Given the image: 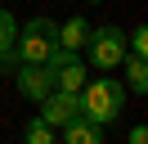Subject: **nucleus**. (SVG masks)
Here are the masks:
<instances>
[{
  "instance_id": "13",
  "label": "nucleus",
  "mask_w": 148,
  "mask_h": 144,
  "mask_svg": "<svg viewBox=\"0 0 148 144\" xmlns=\"http://www.w3.org/2000/svg\"><path fill=\"white\" fill-rule=\"evenodd\" d=\"M90 5H99V0H90Z\"/></svg>"
},
{
  "instance_id": "2",
  "label": "nucleus",
  "mask_w": 148,
  "mask_h": 144,
  "mask_svg": "<svg viewBox=\"0 0 148 144\" xmlns=\"http://www.w3.org/2000/svg\"><path fill=\"white\" fill-rule=\"evenodd\" d=\"M54 50H58V23L32 18L27 27H18V41H14V59L18 63H45Z\"/></svg>"
},
{
  "instance_id": "4",
  "label": "nucleus",
  "mask_w": 148,
  "mask_h": 144,
  "mask_svg": "<svg viewBox=\"0 0 148 144\" xmlns=\"http://www.w3.org/2000/svg\"><path fill=\"white\" fill-rule=\"evenodd\" d=\"M40 122L54 131V126H72L81 122V95H63V90H49L40 99Z\"/></svg>"
},
{
  "instance_id": "7",
  "label": "nucleus",
  "mask_w": 148,
  "mask_h": 144,
  "mask_svg": "<svg viewBox=\"0 0 148 144\" xmlns=\"http://www.w3.org/2000/svg\"><path fill=\"white\" fill-rule=\"evenodd\" d=\"M14 41H18V23H14V14L9 9H0V63H18L14 59Z\"/></svg>"
},
{
  "instance_id": "8",
  "label": "nucleus",
  "mask_w": 148,
  "mask_h": 144,
  "mask_svg": "<svg viewBox=\"0 0 148 144\" xmlns=\"http://www.w3.org/2000/svg\"><path fill=\"white\" fill-rule=\"evenodd\" d=\"M126 86L135 90V95H148V59H135V54H126Z\"/></svg>"
},
{
  "instance_id": "6",
  "label": "nucleus",
  "mask_w": 148,
  "mask_h": 144,
  "mask_svg": "<svg viewBox=\"0 0 148 144\" xmlns=\"http://www.w3.org/2000/svg\"><path fill=\"white\" fill-rule=\"evenodd\" d=\"M90 32H94V27L85 23L81 14H76V18H67V23H58V50L81 54V50H85V41H90Z\"/></svg>"
},
{
  "instance_id": "5",
  "label": "nucleus",
  "mask_w": 148,
  "mask_h": 144,
  "mask_svg": "<svg viewBox=\"0 0 148 144\" xmlns=\"http://www.w3.org/2000/svg\"><path fill=\"white\" fill-rule=\"evenodd\" d=\"M18 90H23V99L40 104V99L54 90V77H49V68H45V63H18Z\"/></svg>"
},
{
  "instance_id": "10",
  "label": "nucleus",
  "mask_w": 148,
  "mask_h": 144,
  "mask_svg": "<svg viewBox=\"0 0 148 144\" xmlns=\"http://www.w3.org/2000/svg\"><path fill=\"white\" fill-rule=\"evenodd\" d=\"M23 144H54V131H49L40 117H32V122L23 126Z\"/></svg>"
},
{
  "instance_id": "11",
  "label": "nucleus",
  "mask_w": 148,
  "mask_h": 144,
  "mask_svg": "<svg viewBox=\"0 0 148 144\" xmlns=\"http://www.w3.org/2000/svg\"><path fill=\"white\" fill-rule=\"evenodd\" d=\"M126 54H135V59L148 54V27H135V32L126 36Z\"/></svg>"
},
{
  "instance_id": "12",
  "label": "nucleus",
  "mask_w": 148,
  "mask_h": 144,
  "mask_svg": "<svg viewBox=\"0 0 148 144\" xmlns=\"http://www.w3.org/2000/svg\"><path fill=\"white\" fill-rule=\"evenodd\" d=\"M130 144H148V126H135L130 131Z\"/></svg>"
},
{
  "instance_id": "3",
  "label": "nucleus",
  "mask_w": 148,
  "mask_h": 144,
  "mask_svg": "<svg viewBox=\"0 0 148 144\" xmlns=\"http://www.w3.org/2000/svg\"><path fill=\"white\" fill-rule=\"evenodd\" d=\"M85 54H90V63L99 72L121 68V59H126V36H121V27H94L90 41H85Z\"/></svg>"
},
{
  "instance_id": "9",
  "label": "nucleus",
  "mask_w": 148,
  "mask_h": 144,
  "mask_svg": "<svg viewBox=\"0 0 148 144\" xmlns=\"http://www.w3.org/2000/svg\"><path fill=\"white\" fill-rule=\"evenodd\" d=\"M63 144H103V131H99V126H90V122L81 117V122L63 126Z\"/></svg>"
},
{
  "instance_id": "1",
  "label": "nucleus",
  "mask_w": 148,
  "mask_h": 144,
  "mask_svg": "<svg viewBox=\"0 0 148 144\" xmlns=\"http://www.w3.org/2000/svg\"><path fill=\"white\" fill-rule=\"evenodd\" d=\"M121 108H126V86H121L117 77H94V81H85V90H81V117L90 126H108V122H117L121 117Z\"/></svg>"
}]
</instances>
